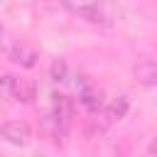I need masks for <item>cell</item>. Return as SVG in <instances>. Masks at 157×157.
<instances>
[{"instance_id":"1","label":"cell","mask_w":157,"mask_h":157,"mask_svg":"<svg viewBox=\"0 0 157 157\" xmlns=\"http://www.w3.org/2000/svg\"><path fill=\"white\" fill-rule=\"evenodd\" d=\"M64 5L74 15L88 20L93 25H110L115 20V7L108 0H64Z\"/></svg>"},{"instance_id":"2","label":"cell","mask_w":157,"mask_h":157,"mask_svg":"<svg viewBox=\"0 0 157 157\" xmlns=\"http://www.w3.org/2000/svg\"><path fill=\"white\" fill-rule=\"evenodd\" d=\"M0 132H2V137H5L10 145H17V147H25V145L29 142V137H32L29 125L22 123V120H10V123H5V125L0 128Z\"/></svg>"},{"instance_id":"3","label":"cell","mask_w":157,"mask_h":157,"mask_svg":"<svg viewBox=\"0 0 157 157\" xmlns=\"http://www.w3.org/2000/svg\"><path fill=\"white\" fill-rule=\"evenodd\" d=\"M7 56H10L17 66H22V69H32V66L37 64V59H39L37 49L29 47V44H25V42H15V44L7 49Z\"/></svg>"},{"instance_id":"4","label":"cell","mask_w":157,"mask_h":157,"mask_svg":"<svg viewBox=\"0 0 157 157\" xmlns=\"http://www.w3.org/2000/svg\"><path fill=\"white\" fill-rule=\"evenodd\" d=\"M34 96H37L34 81H29V78H15V83H12V96H10V98L22 101V103H29V101H34Z\"/></svg>"},{"instance_id":"5","label":"cell","mask_w":157,"mask_h":157,"mask_svg":"<svg viewBox=\"0 0 157 157\" xmlns=\"http://www.w3.org/2000/svg\"><path fill=\"white\" fill-rule=\"evenodd\" d=\"M132 74H135V78H137L140 83H145V86H155V83H157V61L145 59V61L135 64Z\"/></svg>"},{"instance_id":"6","label":"cell","mask_w":157,"mask_h":157,"mask_svg":"<svg viewBox=\"0 0 157 157\" xmlns=\"http://www.w3.org/2000/svg\"><path fill=\"white\" fill-rule=\"evenodd\" d=\"M64 128H66V123H64V120H59L54 113H52V115H47V118L42 120V130H44V132H47V137H49L52 142H56V145H59V142H61V137H64Z\"/></svg>"},{"instance_id":"7","label":"cell","mask_w":157,"mask_h":157,"mask_svg":"<svg viewBox=\"0 0 157 157\" xmlns=\"http://www.w3.org/2000/svg\"><path fill=\"white\" fill-rule=\"evenodd\" d=\"M71 110H74V105H71V101L66 98V96H52V113L59 118V120H69L71 118Z\"/></svg>"},{"instance_id":"8","label":"cell","mask_w":157,"mask_h":157,"mask_svg":"<svg viewBox=\"0 0 157 157\" xmlns=\"http://www.w3.org/2000/svg\"><path fill=\"white\" fill-rule=\"evenodd\" d=\"M128 110H130V103H128V98L125 96H118L110 105H108V110H105V118L110 120V123H115V120H123L125 115H128Z\"/></svg>"},{"instance_id":"9","label":"cell","mask_w":157,"mask_h":157,"mask_svg":"<svg viewBox=\"0 0 157 157\" xmlns=\"http://www.w3.org/2000/svg\"><path fill=\"white\" fill-rule=\"evenodd\" d=\"M81 105L88 110H98L101 108V93L91 86H81Z\"/></svg>"},{"instance_id":"10","label":"cell","mask_w":157,"mask_h":157,"mask_svg":"<svg viewBox=\"0 0 157 157\" xmlns=\"http://www.w3.org/2000/svg\"><path fill=\"white\" fill-rule=\"evenodd\" d=\"M49 76H52L56 83H66V81H69V64H66L64 59H56V61L52 64V69H49Z\"/></svg>"},{"instance_id":"11","label":"cell","mask_w":157,"mask_h":157,"mask_svg":"<svg viewBox=\"0 0 157 157\" xmlns=\"http://www.w3.org/2000/svg\"><path fill=\"white\" fill-rule=\"evenodd\" d=\"M12 83H15V76H10V74H5L2 76V96H12Z\"/></svg>"},{"instance_id":"12","label":"cell","mask_w":157,"mask_h":157,"mask_svg":"<svg viewBox=\"0 0 157 157\" xmlns=\"http://www.w3.org/2000/svg\"><path fill=\"white\" fill-rule=\"evenodd\" d=\"M150 155H155L157 157V135L152 137V142H150Z\"/></svg>"}]
</instances>
